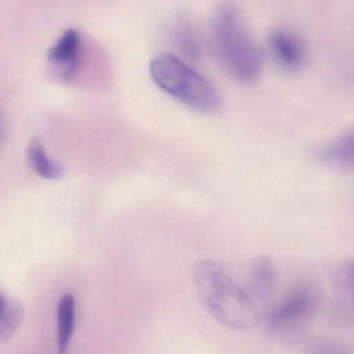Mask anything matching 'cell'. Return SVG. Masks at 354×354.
<instances>
[{
  "mask_svg": "<svg viewBox=\"0 0 354 354\" xmlns=\"http://www.w3.org/2000/svg\"><path fill=\"white\" fill-rule=\"evenodd\" d=\"M76 324V301L66 293L57 306V353L68 354Z\"/></svg>",
  "mask_w": 354,
  "mask_h": 354,
  "instance_id": "obj_9",
  "label": "cell"
},
{
  "mask_svg": "<svg viewBox=\"0 0 354 354\" xmlns=\"http://www.w3.org/2000/svg\"><path fill=\"white\" fill-rule=\"evenodd\" d=\"M268 47L277 64L286 71H297L305 64L307 46L297 33L279 28L268 37Z\"/></svg>",
  "mask_w": 354,
  "mask_h": 354,
  "instance_id": "obj_5",
  "label": "cell"
},
{
  "mask_svg": "<svg viewBox=\"0 0 354 354\" xmlns=\"http://www.w3.org/2000/svg\"><path fill=\"white\" fill-rule=\"evenodd\" d=\"M346 278L347 285H348L349 289L354 295V262L347 266Z\"/></svg>",
  "mask_w": 354,
  "mask_h": 354,
  "instance_id": "obj_13",
  "label": "cell"
},
{
  "mask_svg": "<svg viewBox=\"0 0 354 354\" xmlns=\"http://www.w3.org/2000/svg\"><path fill=\"white\" fill-rule=\"evenodd\" d=\"M24 310L20 303L0 292V342L10 340L22 324Z\"/></svg>",
  "mask_w": 354,
  "mask_h": 354,
  "instance_id": "obj_12",
  "label": "cell"
},
{
  "mask_svg": "<svg viewBox=\"0 0 354 354\" xmlns=\"http://www.w3.org/2000/svg\"><path fill=\"white\" fill-rule=\"evenodd\" d=\"M149 73L159 88L187 107L208 114L222 109V97L216 87L180 58L160 54L151 60Z\"/></svg>",
  "mask_w": 354,
  "mask_h": 354,
  "instance_id": "obj_3",
  "label": "cell"
},
{
  "mask_svg": "<svg viewBox=\"0 0 354 354\" xmlns=\"http://www.w3.org/2000/svg\"><path fill=\"white\" fill-rule=\"evenodd\" d=\"M313 306L312 293L308 289H297L266 314V322L272 330H286L303 320L312 311Z\"/></svg>",
  "mask_w": 354,
  "mask_h": 354,
  "instance_id": "obj_4",
  "label": "cell"
},
{
  "mask_svg": "<svg viewBox=\"0 0 354 354\" xmlns=\"http://www.w3.org/2000/svg\"><path fill=\"white\" fill-rule=\"evenodd\" d=\"M27 160L31 169L41 178L54 180L64 176V167L46 153L39 139H31L27 147Z\"/></svg>",
  "mask_w": 354,
  "mask_h": 354,
  "instance_id": "obj_10",
  "label": "cell"
},
{
  "mask_svg": "<svg viewBox=\"0 0 354 354\" xmlns=\"http://www.w3.org/2000/svg\"><path fill=\"white\" fill-rule=\"evenodd\" d=\"M82 53V39L76 30H68L49 54L51 64L59 68L64 79H72L78 71Z\"/></svg>",
  "mask_w": 354,
  "mask_h": 354,
  "instance_id": "obj_6",
  "label": "cell"
},
{
  "mask_svg": "<svg viewBox=\"0 0 354 354\" xmlns=\"http://www.w3.org/2000/svg\"><path fill=\"white\" fill-rule=\"evenodd\" d=\"M317 153L320 159L333 165L354 168V133L324 145Z\"/></svg>",
  "mask_w": 354,
  "mask_h": 354,
  "instance_id": "obj_11",
  "label": "cell"
},
{
  "mask_svg": "<svg viewBox=\"0 0 354 354\" xmlns=\"http://www.w3.org/2000/svg\"><path fill=\"white\" fill-rule=\"evenodd\" d=\"M214 50L227 72L241 82L258 78L263 66V54L241 12L225 2L216 8L212 19Z\"/></svg>",
  "mask_w": 354,
  "mask_h": 354,
  "instance_id": "obj_2",
  "label": "cell"
},
{
  "mask_svg": "<svg viewBox=\"0 0 354 354\" xmlns=\"http://www.w3.org/2000/svg\"><path fill=\"white\" fill-rule=\"evenodd\" d=\"M196 290L208 313L231 330H245L257 326L266 311L216 262H200L194 272Z\"/></svg>",
  "mask_w": 354,
  "mask_h": 354,
  "instance_id": "obj_1",
  "label": "cell"
},
{
  "mask_svg": "<svg viewBox=\"0 0 354 354\" xmlns=\"http://www.w3.org/2000/svg\"><path fill=\"white\" fill-rule=\"evenodd\" d=\"M318 354H341V353H338V351H332V349H330V351H322V353H319Z\"/></svg>",
  "mask_w": 354,
  "mask_h": 354,
  "instance_id": "obj_14",
  "label": "cell"
},
{
  "mask_svg": "<svg viewBox=\"0 0 354 354\" xmlns=\"http://www.w3.org/2000/svg\"><path fill=\"white\" fill-rule=\"evenodd\" d=\"M172 39L183 57L189 60L199 59L202 44L197 28L187 17L177 19L172 28Z\"/></svg>",
  "mask_w": 354,
  "mask_h": 354,
  "instance_id": "obj_8",
  "label": "cell"
},
{
  "mask_svg": "<svg viewBox=\"0 0 354 354\" xmlns=\"http://www.w3.org/2000/svg\"><path fill=\"white\" fill-rule=\"evenodd\" d=\"M277 277L274 261L268 256H260L252 264L247 289L263 310L274 293Z\"/></svg>",
  "mask_w": 354,
  "mask_h": 354,
  "instance_id": "obj_7",
  "label": "cell"
}]
</instances>
